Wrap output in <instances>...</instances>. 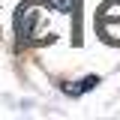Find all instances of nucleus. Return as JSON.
Listing matches in <instances>:
<instances>
[{
	"label": "nucleus",
	"mask_w": 120,
	"mask_h": 120,
	"mask_svg": "<svg viewBox=\"0 0 120 120\" xmlns=\"http://www.w3.org/2000/svg\"><path fill=\"white\" fill-rule=\"evenodd\" d=\"M45 21H48V6L36 3V0L24 3L15 15V27L24 39H39V24H45Z\"/></svg>",
	"instance_id": "obj_1"
},
{
	"label": "nucleus",
	"mask_w": 120,
	"mask_h": 120,
	"mask_svg": "<svg viewBox=\"0 0 120 120\" xmlns=\"http://www.w3.org/2000/svg\"><path fill=\"white\" fill-rule=\"evenodd\" d=\"M96 84H99V78L90 75V78H81V81H72V84H63V93L66 96H81L84 90H93Z\"/></svg>",
	"instance_id": "obj_2"
}]
</instances>
